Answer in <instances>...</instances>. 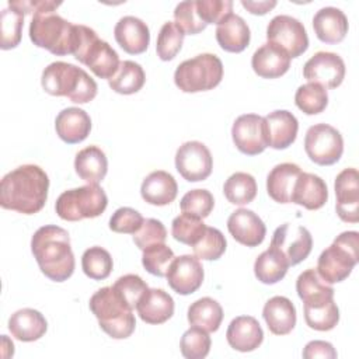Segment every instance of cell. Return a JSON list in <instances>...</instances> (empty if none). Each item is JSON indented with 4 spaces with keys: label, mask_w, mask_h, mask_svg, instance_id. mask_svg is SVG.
Here are the masks:
<instances>
[{
    "label": "cell",
    "mask_w": 359,
    "mask_h": 359,
    "mask_svg": "<svg viewBox=\"0 0 359 359\" xmlns=\"http://www.w3.org/2000/svg\"><path fill=\"white\" fill-rule=\"evenodd\" d=\"M328 189L324 180L316 174L302 171L292 195V202L309 210H317L325 205Z\"/></svg>",
    "instance_id": "obj_24"
},
{
    "label": "cell",
    "mask_w": 359,
    "mask_h": 359,
    "mask_svg": "<svg viewBox=\"0 0 359 359\" xmlns=\"http://www.w3.org/2000/svg\"><path fill=\"white\" fill-rule=\"evenodd\" d=\"M223 194L226 199L233 205H247L257 196L255 178L248 172H234L226 180L223 185Z\"/></svg>",
    "instance_id": "obj_37"
},
{
    "label": "cell",
    "mask_w": 359,
    "mask_h": 359,
    "mask_svg": "<svg viewBox=\"0 0 359 359\" xmlns=\"http://www.w3.org/2000/svg\"><path fill=\"white\" fill-rule=\"evenodd\" d=\"M184 35L185 34L177 27L175 22L172 21L164 22L157 35V42H156L157 56L164 62L174 59L177 53L181 50Z\"/></svg>",
    "instance_id": "obj_42"
},
{
    "label": "cell",
    "mask_w": 359,
    "mask_h": 359,
    "mask_svg": "<svg viewBox=\"0 0 359 359\" xmlns=\"http://www.w3.org/2000/svg\"><path fill=\"white\" fill-rule=\"evenodd\" d=\"M181 212L188 213L191 216L205 219L210 215L215 206V199L210 191L208 189H191L181 199Z\"/></svg>",
    "instance_id": "obj_47"
},
{
    "label": "cell",
    "mask_w": 359,
    "mask_h": 359,
    "mask_svg": "<svg viewBox=\"0 0 359 359\" xmlns=\"http://www.w3.org/2000/svg\"><path fill=\"white\" fill-rule=\"evenodd\" d=\"M359 233L344 231L335 237L317 259V273L328 283L345 280L359 261Z\"/></svg>",
    "instance_id": "obj_5"
},
{
    "label": "cell",
    "mask_w": 359,
    "mask_h": 359,
    "mask_svg": "<svg viewBox=\"0 0 359 359\" xmlns=\"http://www.w3.org/2000/svg\"><path fill=\"white\" fill-rule=\"evenodd\" d=\"M41 84L48 94L67 97L76 104H86L94 100L98 90L95 80L86 70L60 60L43 69Z\"/></svg>",
    "instance_id": "obj_3"
},
{
    "label": "cell",
    "mask_w": 359,
    "mask_h": 359,
    "mask_svg": "<svg viewBox=\"0 0 359 359\" xmlns=\"http://www.w3.org/2000/svg\"><path fill=\"white\" fill-rule=\"evenodd\" d=\"M136 311L147 324H163L174 314V300L163 289H147L137 302Z\"/></svg>",
    "instance_id": "obj_23"
},
{
    "label": "cell",
    "mask_w": 359,
    "mask_h": 359,
    "mask_svg": "<svg viewBox=\"0 0 359 359\" xmlns=\"http://www.w3.org/2000/svg\"><path fill=\"white\" fill-rule=\"evenodd\" d=\"M289 264L286 258L273 247L261 252L254 262L257 279L265 285H273L285 278Z\"/></svg>",
    "instance_id": "obj_35"
},
{
    "label": "cell",
    "mask_w": 359,
    "mask_h": 359,
    "mask_svg": "<svg viewBox=\"0 0 359 359\" xmlns=\"http://www.w3.org/2000/svg\"><path fill=\"white\" fill-rule=\"evenodd\" d=\"M304 359H314V358H324V359H335L337 351L334 346L327 341H310L303 349Z\"/></svg>",
    "instance_id": "obj_54"
},
{
    "label": "cell",
    "mask_w": 359,
    "mask_h": 359,
    "mask_svg": "<svg viewBox=\"0 0 359 359\" xmlns=\"http://www.w3.org/2000/svg\"><path fill=\"white\" fill-rule=\"evenodd\" d=\"M178 194V185L174 177L163 170L150 172L142 182V198L154 206H165L171 203Z\"/></svg>",
    "instance_id": "obj_25"
},
{
    "label": "cell",
    "mask_w": 359,
    "mask_h": 359,
    "mask_svg": "<svg viewBox=\"0 0 359 359\" xmlns=\"http://www.w3.org/2000/svg\"><path fill=\"white\" fill-rule=\"evenodd\" d=\"M296 292L299 297L306 302H311L320 297H334V289L328 285L314 268H309L297 276Z\"/></svg>",
    "instance_id": "obj_38"
},
{
    "label": "cell",
    "mask_w": 359,
    "mask_h": 359,
    "mask_svg": "<svg viewBox=\"0 0 359 359\" xmlns=\"http://www.w3.org/2000/svg\"><path fill=\"white\" fill-rule=\"evenodd\" d=\"M271 247L276 248L290 265L304 261L313 248V237L304 226L283 223L272 236Z\"/></svg>",
    "instance_id": "obj_11"
},
{
    "label": "cell",
    "mask_w": 359,
    "mask_h": 359,
    "mask_svg": "<svg viewBox=\"0 0 359 359\" xmlns=\"http://www.w3.org/2000/svg\"><path fill=\"white\" fill-rule=\"evenodd\" d=\"M146 81V74L143 67L133 60H122L116 73L108 80L109 87L118 94H135L137 93Z\"/></svg>",
    "instance_id": "obj_36"
},
{
    "label": "cell",
    "mask_w": 359,
    "mask_h": 359,
    "mask_svg": "<svg viewBox=\"0 0 359 359\" xmlns=\"http://www.w3.org/2000/svg\"><path fill=\"white\" fill-rule=\"evenodd\" d=\"M48 189V174L36 164H22L3 177L0 205L3 209L34 215L45 206Z\"/></svg>",
    "instance_id": "obj_1"
},
{
    "label": "cell",
    "mask_w": 359,
    "mask_h": 359,
    "mask_svg": "<svg viewBox=\"0 0 359 359\" xmlns=\"http://www.w3.org/2000/svg\"><path fill=\"white\" fill-rule=\"evenodd\" d=\"M303 76L309 83H317L327 88H337L345 77V63L334 52L320 50L303 66Z\"/></svg>",
    "instance_id": "obj_13"
},
{
    "label": "cell",
    "mask_w": 359,
    "mask_h": 359,
    "mask_svg": "<svg viewBox=\"0 0 359 359\" xmlns=\"http://www.w3.org/2000/svg\"><path fill=\"white\" fill-rule=\"evenodd\" d=\"M296 107L306 115L323 112L328 105L327 90L317 83H307L297 88L294 94Z\"/></svg>",
    "instance_id": "obj_40"
},
{
    "label": "cell",
    "mask_w": 359,
    "mask_h": 359,
    "mask_svg": "<svg viewBox=\"0 0 359 359\" xmlns=\"http://www.w3.org/2000/svg\"><path fill=\"white\" fill-rule=\"evenodd\" d=\"M55 129L57 136L67 144L80 143L90 135L91 119L84 109L69 107L57 114Z\"/></svg>",
    "instance_id": "obj_21"
},
{
    "label": "cell",
    "mask_w": 359,
    "mask_h": 359,
    "mask_svg": "<svg viewBox=\"0 0 359 359\" xmlns=\"http://www.w3.org/2000/svg\"><path fill=\"white\" fill-rule=\"evenodd\" d=\"M48 323L45 317L34 309H21L8 318V330L14 338L22 342H32L45 335Z\"/></svg>",
    "instance_id": "obj_30"
},
{
    "label": "cell",
    "mask_w": 359,
    "mask_h": 359,
    "mask_svg": "<svg viewBox=\"0 0 359 359\" xmlns=\"http://www.w3.org/2000/svg\"><path fill=\"white\" fill-rule=\"evenodd\" d=\"M112 287L132 310L136 309V304L140 300L142 294L149 289L147 283L139 275L135 273H128L118 278Z\"/></svg>",
    "instance_id": "obj_49"
},
{
    "label": "cell",
    "mask_w": 359,
    "mask_h": 359,
    "mask_svg": "<svg viewBox=\"0 0 359 359\" xmlns=\"http://www.w3.org/2000/svg\"><path fill=\"white\" fill-rule=\"evenodd\" d=\"M115 41L129 55L143 53L150 43V31L144 21L133 15L122 17L114 28Z\"/></svg>",
    "instance_id": "obj_19"
},
{
    "label": "cell",
    "mask_w": 359,
    "mask_h": 359,
    "mask_svg": "<svg viewBox=\"0 0 359 359\" xmlns=\"http://www.w3.org/2000/svg\"><path fill=\"white\" fill-rule=\"evenodd\" d=\"M223 320L222 306L212 297L195 300L188 307V321L194 327H199L208 332L219 330Z\"/></svg>",
    "instance_id": "obj_34"
},
{
    "label": "cell",
    "mask_w": 359,
    "mask_h": 359,
    "mask_svg": "<svg viewBox=\"0 0 359 359\" xmlns=\"http://www.w3.org/2000/svg\"><path fill=\"white\" fill-rule=\"evenodd\" d=\"M143 216L128 206L116 209L109 219V229L115 233L135 234L143 224Z\"/></svg>",
    "instance_id": "obj_51"
},
{
    "label": "cell",
    "mask_w": 359,
    "mask_h": 359,
    "mask_svg": "<svg viewBox=\"0 0 359 359\" xmlns=\"http://www.w3.org/2000/svg\"><path fill=\"white\" fill-rule=\"evenodd\" d=\"M76 174L88 184H98L108 171V160L105 153L98 146L81 149L74 158Z\"/></svg>",
    "instance_id": "obj_32"
},
{
    "label": "cell",
    "mask_w": 359,
    "mask_h": 359,
    "mask_svg": "<svg viewBox=\"0 0 359 359\" xmlns=\"http://www.w3.org/2000/svg\"><path fill=\"white\" fill-rule=\"evenodd\" d=\"M223 79V63L213 53H201L181 62L174 72V83L184 93L215 88Z\"/></svg>",
    "instance_id": "obj_7"
},
{
    "label": "cell",
    "mask_w": 359,
    "mask_h": 359,
    "mask_svg": "<svg viewBox=\"0 0 359 359\" xmlns=\"http://www.w3.org/2000/svg\"><path fill=\"white\" fill-rule=\"evenodd\" d=\"M302 170L294 163L275 165L266 177V192L278 203H292V195Z\"/></svg>",
    "instance_id": "obj_28"
},
{
    "label": "cell",
    "mask_w": 359,
    "mask_h": 359,
    "mask_svg": "<svg viewBox=\"0 0 359 359\" xmlns=\"http://www.w3.org/2000/svg\"><path fill=\"white\" fill-rule=\"evenodd\" d=\"M206 230V224L202 219L191 216L188 213H181L171 223V234L172 237L187 245H195L199 238L203 236Z\"/></svg>",
    "instance_id": "obj_41"
},
{
    "label": "cell",
    "mask_w": 359,
    "mask_h": 359,
    "mask_svg": "<svg viewBox=\"0 0 359 359\" xmlns=\"http://www.w3.org/2000/svg\"><path fill=\"white\" fill-rule=\"evenodd\" d=\"M80 63L90 67L97 77L109 80L116 73L121 62L116 50L108 42L97 38Z\"/></svg>",
    "instance_id": "obj_31"
},
{
    "label": "cell",
    "mask_w": 359,
    "mask_h": 359,
    "mask_svg": "<svg viewBox=\"0 0 359 359\" xmlns=\"http://www.w3.org/2000/svg\"><path fill=\"white\" fill-rule=\"evenodd\" d=\"M337 213L342 222L358 223L359 220V174L353 167L342 170L335 178Z\"/></svg>",
    "instance_id": "obj_16"
},
{
    "label": "cell",
    "mask_w": 359,
    "mask_h": 359,
    "mask_svg": "<svg viewBox=\"0 0 359 359\" xmlns=\"http://www.w3.org/2000/svg\"><path fill=\"white\" fill-rule=\"evenodd\" d=\"M31 251L41 272L53 282L67 280L74 272V254L69 233L56 226L39 227L31 238Z\"/></svg>",
    "instance_id": "obj_2"
},
{
    "label": "cell",
    "mask_w": 359,
    "mask_h": 359,
    "mask_svg": "<svg viewBox=\"0 0 359 359\" xmlns=\"http://www.w3.org/2000/svg\"><path fill=\"white\" fill-rule=\"evenodd\" d=\"M174 20L177 27L184 34L195 35L206 28V24L201 20L198 14L195 0H187V1L178 3L174 10Z\"/></svg>",
    "instance_id": "obj_48"
},
{
    "label": "cell",
    "mask_w": 359,
    "mask_h": 359,
    "mask_svg": "<svg viewBox=\"0 0 359 359\" xmlns=\"http://www.w3.org/2000/svg\"><path fill=\"white\" fill-rule=\"evenodd\" d=\"M167 240V230L164 224L157 219H146L143 220L142 227L133 234L135 244L143 251L144 248L165 243Z\"/></svg>",
    "instance_id": "obj_50"
},
{
    "label": "cell",
    "mask_w": 359,
    "mask_h": 359,
    "mask_svg": "<svg viewBox=\"0 0 359 359\" xmlns=\"http://www.w3.org/2000/svg\"><path fill=\"white\" fill-rule=\"evenodd\" d=\"M304 321L316 331H330L339 321V310L334 297H320L304 303Z\"/></svg>",
    "instance_id": "obj_33"
},
{
    "label": "cell",
    "mask_w": 359,
    "mask_h": 359,
    "mask_svg": "<svg viewBox=\"0 0 359 359\" xmlns=\"http://www.w3.org/2000/svg\"><path fill=\"white\" fill-rule=\"evenodd\" d=\"M251 32L247 22L237 14H229L216 27V41L226 52L240 53L250 43Z\"/></svg>",
    "instance_id": "obj_27"
},
{
    "label": "cell",
    "mask_w": 359,
    "mask_h": 359,
    "mask_svg": "<svg viewBox=\"0 0 359 359\" xmlns=\"http://www.w3.org/2000/svg\"><path fill=\"white\" fill-rule=\"evenodd\" d=\"M29 38L38 48L56 56L73 53L74 24L55 11L34 14L29 24Z\"/></svg>",
    "instance_id": "obj_6"
},
{
    "label": "cell",
    "mask_w": 359,
    "mask_h": 359,
    "mask_svg": "<svg viewBox=\"0 0 359 359\" xmlns=\"http://www.w3.org/2000/svg\"><path fill=\"white\" fill-rule=\"evenodd\" d=\"M251 66L259 77L276 79L289 70L290 56L279 46L266 42L254 52Z\"/></svg>",
    "instance_id": "obj_22"
},
{
    "label": "cell",
    "mask_w": 359,
    "mask_h": 359,
    "mask_svg": "<svg viewBox=\"0 0 359 359\" xmlns=\"http://www.w3.org/2000/svg\"><path fill=\"white\" fill-rule=\"evenodd\" d=\"M175 168L189 182L203 181L212 174L213 157L202 142H185L175 153Z\"/></svg>",
    "instance_id": "obj_12"
},
{
    "label": "cell",
    "mask_w": 359,
    "mask_h": 359,
    "mask_svg": "<svg viewBox=\"0 0 359 359\" xmlns=\"http://www.w3.org/2000/svg\"><path fill=\"white\" fill-rule=\"evenodd\" d=\"M227 229L233 238L247 247L259 245L266 234L262 219L250 209L240 208L227 219Z\"/></svg>",
    "instance_id": "obj_17"
},
{
    "label": "cell",
    "mask_w": 359,
    "mask_h": 359,
    "mask_svg": "<svg viewBox=\"0 0 359 359\" xmlns=\"http://www.w3.org/2000/svg\"><path fill=\"white\" fill-rule=\"evenodd\" d=\"M174 258V251L168 245L161 243L143 250L142 264L149 273L163 278L167 275L168 266Z\"/></svg>",
    "instance_id": "obj_46"
},
{
    "label": "cell",
    "mask_w": 359,
    "mask_h": 359,
    "mask_svg": "<svg viewBox=\"0 0 359 359\" xmlns=\"http://www.w3.org/2000/svg\"><path fill=\"white\" fill-rule=\"evenodd\" d=\"M226 245H227V241L223 233L219 229L206 226L203 236L199 238V241L195 245H192V248H194V255L196 258L206 259V261H216L224 254Z\"/></svg>",
    "instance_id": "obj_44"
},
{
    "label": "cell",
    "mask_w": 359,
    "mask_h": 359,
    "mask_svg": "<svg viewBox=\"0 0 359 359\" xmlns=\"http://www.w3.org/2000/svg\"><path fill=\"white\" fill-rule=\"evenodd\" d=\"M241 6L244 8H247V11H250L251 14H257V15H264L268 11H271L275 6L276 1H252V0H241Z\"/></svg>",
    "instance_id": "obj_55"
},
{
    "label": "cell",
    "mask_w": 359,
    "mask_h": 359,
    "mask_svg": "<svg viewBox=\"0 0 359 359\" xmlns=\"http://www.w3.org/2000/svg\"><path fill=\"white\" fill-rule=\"evenodd\" d=\"M24 25V14L13 7L1 10L0 14V34L1 49L15 48L21 41V31Z\"/></svg>",
    "instance_id": "obj_43"
},
{
    "label": "cell",
    "mask_w": 359,
    "mask_h": 359,
    "mask_svg": "<svg viewBox=\"0 0 359 359\" xmlns=\"http://www.w3.org/2000/svg\"><path fill=\"white\" fill-rule=\"evenodd\" d=\"M304 150L316 164L331 165L337 163L344 153L342 135L331 125H313L306 132Z\"/></svg>",
    "instance_id": "obj_9"
},
{
    "label": "cell",
    "mask_w": 359,
    "mask_h": 359,
    "mask_svg": "<svg viewBox=\"0 0 359 359\" xmlns=\"http://www.w3.org/2000/svg\"><path fill=\"white\" fill-rule=\"evenodd\" d=\"M210 337L208 331L194 327L187 330L180 341L181 353L187 359H203L210 351Z\"/></svg>",
    "instance_id": "obj_45"
},
{
    "label": "cell",
    "mask_w": 359,
    "mask_h": 359,
    "mask_svg": "<svg viewBox=\"0 0 359 359\" xmlns=\"http://www.w3.org/2000/svg\"><path fill=\"white\" fill-rule=\"evenodd\" d=\"M266 39L283 49L290 59L303 55L309 48L304 25L294 17L280 14L273 17L266 27Z\"/></svg>",
    "instance_id": "obj_10"
},
{
    "label": "cell",
    "mask_w": 359,
    "mask_h": 359,
    "mask_svg": "<svg viewBox=\"0 0 359 359\" xmlns=\"http://www.w3.org/2000/svg\"><path fill=\"white\" fill-rule=\"evenodd\" d=\"M165 278L175 293L187 296L201 287L203 282V266L195 255H180L170 264Z\"/></svg>",
    "instance_id": "obj_15"
},
{
    "label": "cell",
    "mask_w": 359,
    "mask_h": 359,
    "mask_svg": "<svg viewBox=\"0 0 359 359\" xmlns=\"http://www.w3.org/2000/svg\"><path fill=\"white\" fill-rule=\"evenodd\" d=\"M90 310L101 330L114 339L130 337L136 327L133 310L119 297L112 286L98 289L90 299Z\"/></svg>",
    "instance_id": "obj_4"
},
{
    "label": "cell",
    "mask_w": 359,
    "mask_h": 359,
    "mask_svg": "<svg viewBox=\"0 0 359 359\" xmlns=\"http://www.w3.org/2000/svg\"><path fill=\"white\" fill-rule=\"evenodd\" d=\"M196 10L201 20L208 24H219L233 11L230 0H196Z\"/></svg>",
    "instance_id": "obj_52"
},
{
    "label": "cell",
    "mask_w": 359,
    "mask_h": 359,
    "mask_svg": "<svg viewBox=\"0 0 359 359\" xmlns=\"http://www.w3.org/2000/svg\"><path fill=\"white\" fill-rule=\"evenodd\" d=\"M107 205L108 198L104 189L98 184H87L62 192L56 201L55 209L60 219L79 222L98 217L104 213Z\"/></svg>",
    "instance_id": "obj_8"
},
{
    "label": "cell",
    "mask_w": 359,
    "mask_h": 359,
    "mask_svg": "<svg viewBox=\"0 0 359 359\" xmlns=\"http://www.w3.org/2000/svg\"><path fill=\"white\" fill-rule=\"evenodd\" d=\"M264 128L266 144L275 150H282L296 140L299 122L292 112L276 109L264 116Z\"/></svg>",
    "instance_id": "obj_18"
},
{
    "label": "cell",
    "mask_w": 359,
    "mask_h": 359,
    "mask_svg": "<svg viewBox=\"0 0 359 359\" xmlns=\"http://www.w3.org/2000/svg\"><path fill=\"white\" fill-rule=\"evenodd\" d=\"M313 28L321 42L338 43L348 32V18L337 7H323L313 17Z\"/></svg>",
    "instance_id": "obj_26"
},
{
    "label": "cell",
    "mask_w": 359,
    "mask_h": 359,
    "mask_svg": "<svg viewBox=\"0 0 359 359\" xmlns=\"http://www.w3.org/2000/svg\"><path fill=\"white\" fill-rule=\"evenodd\" d=\"M114 262L111 254L98 245L90 247L84 251L81 257V268L83 272L94 280L107 279L111 275Z\"/></svg>",
    "instance_id": "obj_39"
},
{
    "label": "cell",
    "mask_w": 359,
    "mask_h": 359,
    "mask_svg": "<svg viewBox=\"0 0 359 359\" xmlns=\"http://www.w3.org/2000/svg\"><path fill=\"white\" fill-rule=\"evenodd\" d=\"M231 137L236 147L247 156H257L268 147L264 118L257 114L240 115L233 123Z\"/></svg>",
    "instance_id": "obj_14"
},
{
    "label": "cell",
    "mask_w": 359,
    "mask_h": 359,
    "mask_svg": "<svg viewBox=\"0 0 359 359\" xmlns=\"http://www.w3.org/2000/svg\"><path fill=\"white\" fill-rule=\"evenodd\" d=\"M62 3L60 1H49V0H18V1H8V7L18 10L20 13L25 14H36V13H50L55 11Z\"/></svg>",
    "instance_id": "obj_53"
},
{
    "label": "cell",
    "mask_w": 359,
    "mask_h": 359,
    "mask_svg": "<svg viewBox=\"0 0 359 359\" xmlns=\"http://www.w3.org/2000/svg\"><path fill=\"white\" fill-rule=\"evenodd\" d=\"M262 317L275 335H287L296 325V309L285 296L271 297L264 306Z\"/></svg>",
    "instance_id": "obj_29"
},
{
    "label": "cell",
    "mask_w": 359,
    "mask_h": 359,
    "mask_svg": "<svg viewBox=\"0 0 359 359\" xmlns=\"http://www.w3.org/2000/svg\"><path fill=\"white\" fill-rule=\"evenodd\" d=\"M226 339L233 349L238 352H251L262 344L264 331L254 317L238 316L229 324Z\"/></svg>",
    "instance_id": "obj_20"
}]
</instances>
